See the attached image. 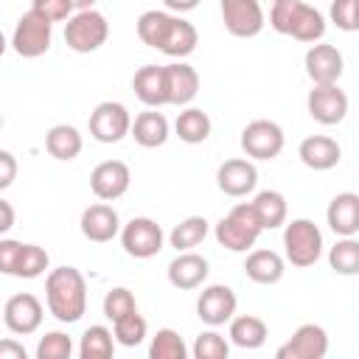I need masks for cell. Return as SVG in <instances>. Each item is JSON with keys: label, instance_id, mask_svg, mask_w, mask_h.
Masks as SVG:
<instances>
[{"label": "cell", "instance_id": "obj_1", "mask_svg": "<svg viewBox=\"0 0 359 359\" xmlns=\"http://www.w3.org/2000/svg\"><path fill=\"white\" fill-rule=\"evenodd\" d=\"M137 36L143 45H149L171 59L191 56L199 42V34L188 20H182L174 11H157V8L143 11L137 17Z\"/></svg>", "mask_w": 359, "mask_h": 359}, {"label": "cell", "instance_id": "obj_2", "mask_svg": "<svg viewBox=\"0 0 359 359\" xmlns=\"http://www.w3.org/2000/svg\"><path fill=\"white\" fill-rule=\"evenodd\" d=\"M45 303L59 323H79L87 311V283L76 266H56L45 278Z\"/></svg>", "mask_w": 359, "mask_h": 359}, {"label": "cell", "instance_id": "obj_3", "mask_svg": "<svg viewBox=\"0 0 359 359\" xmlns=\"http://www.w3.org/2000/svg\"><path fill=\"white\" fill-rule=\"evenodd\" d=\"M269 25L297 42H320L325 34V17L303 0H278L269 8Z\"/></svg>", "mask_w": 359, "mask_h": 359}, {"label": "cell", "instance_id": "obj_4", "mask_svg": "<svg viewBox=\"0 0 359 359\" xmlns=\"http://www.w3.org/2000/svg\"><path fill=\"white\" fill-rule=\"evenodd\" d=\"M213 233H216V241L224 250H230V252H247L258 241V236L264 233V227H261L252 205L250 202H238V205L230 208L227 216L219 219V224H216Z\"/></svg>", "mask_w": 359, "mask_h": 359}, {"label": "cell", "instance_id": "obj_5", "mask_svg": "<svg viewBox=\"0 0 359 359\" xmlns=\"http://www.w3.org/2000/svg\"><path fill=\"white\" fill-rule=\"evenodd\" d=\"M283 252L292 266H314L323 255V233L311 219H292L283 227Z\"/></svg>", "mask_w": 359, "mask_h": 359}, {"label": "cell", "instance_id": "obj_6", "mask_svg": "<svg viewBox=\"0 0 359 359\" xmlns=\"http://www.w3.org/2000/svg\"><path fill=\"white\" fill-rule=\"evenodd\" d=\"M107 36H109V22L95 8L76 11L65 22V42L76 53H93V50H98L107 42Z\"/></svg>", "mask_w": 359, "mask_h": 359}, {"label": "cell", "instance_id": "obj_7", "mask_svg": "<svg viewBox=\"0 0 359 359\" xmlns=\"http://www.w3.org/2000/svg\"><path fill=\"white\" fill-rule=\"evenodd\" d=\"M50 39H53V22L31 8L17 20L11 34V48L22 59H39L42 53H48Z\"/></svg>", "mask_w": 359, "mask_h": 359}, {"label": "cell", "instance_id": "obj_8", "mask_svg": "<svg viewBox=\"0 0 359 359\" xmlns=\"http://www.w3.org/2000/svg\"><path fill=\"white\" fill-rule=\"evenodd\" d=\"M163 241H165L163 227L149 216H135L121 227V247L132 258H140V261L154 258L163 250Z\"/></svg>", "mask_w": 359, "mask_h": 359}, {"label": "cell", "instance_id": "obj_9", "mask_svg": "<svg viewBox=\"0 0 359 359\" xmlns=\"http://www.w3.org/2000/svg\"><path fill=\"white\" fill-rule=\"evenodd\" d=\"M283 129L275 121L255 118L241 129V149L252 160H275L283 151Z\"/></svg>", "mask_w": 359, "mask_h": 359}, {"label": "cell", "instance_id": "obj_10", "mask_svg": "<svg viewBox=\"0 0 359 359\" xmlns=\"http://www.w3.org/2000/svg\"><path fill=\"white\" fill-rule=\"evenodd\" d=\"M219 11H222V22L224 28L238 36V39H250V36H258L266 17H264V8H261V0H222L219 3Z\"/></svg>", "mask_w": 359, "mask_h": 359}, {"label": "cell", "instance_id": "obj_11", "mask_svg": "<svg viewBox=\"0 0 359 359\" xmlns=\"http://www.w3.org/2000/svg\"><path fill=\"white\" fill-rule=\"evenodd\" d=\"M309 115L323 126H337L348 115V95L339 84H314L306 95Z\"/></svg>", "mask_w": 359, "mask_h": 359}, {"label": "cell", "instance_id": "obj_12", "mask_svg": "<svg viewBox=\"0 0 359 359\" xmlns=\"http://www.w3.org/2000/svg\"><path fill=\"white\" fill-rule=\"evenodd\" d=\"M132 115L121 101H101L90 112V135L98 143H118L129 135Z\"/></svg>", "mask_w": 359, "mask_h": 359}, {"label": "cell", "instance_id": "obj_13", "mask_svg": "<svg viewBox=\"0 0 359 359\" xmlns=\"http://www.w3.org/2000/svg\"><path fill=\"white\" fill-rule=\"evenodd\" d=\"M42 303L36 294L31 292H20V294H11L3 306V323L11 334H20V337H28L34 331H39L42 325Z\"/></svg>", "mask_w": 359, "mask_h": 359}, {"label": "cell", "instance_id": "obj_14", "mask_svg": "<svg viewBox=\"0 0 359 359\" xmlns=\"http://www.w3.org/2000/svg\"><path fill=\"white\" fill-rule=\"evenodd\" d=\"M328 353V334L317 323H303L278 351V359H323Z\"/></svg>", "mask_w": 359, "mask_h": 359}, {"label": "cell", "instance_id": "obj_15", "mask_svg": "<svg viewBox=\"0 0 359 359\" xmlns=\"http://www.w3.org/2000/svg\"><path fill=\"white\" fill-rule=\"evenodd\" d=\"M236 306H238V300H236V292L230 286L210 283L196 297V317L202 323H208L210 328H216V325L230 323V317L236 314Z\"/></svg>", "mask_w": 359, "mask_h": 359}, {"label": "cell", "instance_id": "obj_16", "mask_svg": "<svg viewBox=\"0 0 359 359\" xmlns=\"http://www.w3.org/2000/svg\"><path fill=\"white\" fill-rule=\"evenodd\" d=\"M132 171L123 160H104L90 174V188L101 202H115L129 191Z\"/></svg>", "mask_w": 359, "mask_h": 359}, {"label": "cell", "instance_id": "obj_17", "mask_svg": "<svg viewBox=\"0 0 359 359\" xmlns=\"http://www.w3.org/2000/svg\"><path fill=\"white\" fill-rule=\"evenodd\" d=\"M303 65H306V76L314 84H337L345 70L342 53L337 50V45H328V42H311Z\"/></svg>", "mask_w": 359, "mask_h": 359}, {"label": "cell", "instance_id": "obj_18", "mask_svg": "<svg viewBox=\"0 0 359 359\" xmlns=\"http://www.w3.org/2000/svg\"><path fill=\"white\" fill-rule=\"evenodd\" d=\"M216 185L227 196H247L258 185V171H255V165L250 160L233 157V160H224L216 168Z\"/></svg>", "mask_w": 359, "mask_h": 359}, {"label": "cell", "instance_id": "obj_19", "mask_svg": "<svg viewBox=\"0 0 359 359\" xmlns=\"http://www.w3.org/2000/svg\"><path fill=\"white\" fill-rule=\"evenodd\" d=\"M163 79H165V98L174 107L191 104L199 93V73L182 59L171 62V65H163Z\"/></svg>", "mask_w": 359, "mask_h": 359}, {"label": "cell", "instance_id": "obj_20", "mask_svg": "<svg viewBox=\"0 0 359 359\" xmlns=\"http://www.w3.org/2000/svg\"><path fill=\"white\" fill-rule=\"evenodd\" d=\"M79 224H81V236L87 241H95V244H107V241H112L121 233L118 210L112 205H107V202H98V205L84 208Z\"/></svg>", "mask_w": 359, "mask_h": 359}, {"label": "cell", "instance_id": "obj_21", "mask_svg": "<svg viewBox=\"0 0 359 359\" xmlns=\"http://www.w3.org/2000/svg\"><path fill=\"white\" fill-rule=\"evenodd\" d=\"M208 272H210L208 258L185 250V252H177V258L168 264V283L180 292H191L208 280Z\"/></svg>", "mask_w": 359, "mask_h": 359}, {"label": "cell", "instance_id": "obj_22", "mask_svg": "<svg viewBox=\"0 0 359 359\" xmlns=\"http://www.w3.org/2000/svg\"><path fill=\"white\" fill-rule=\"evenodd\" d=\"M297 157H300V163H303L306 168H311V171H328V168H334V165L342 160V149H339V143H337L334 137H328V135H309V137L300 140Z\"/></svg>", "mask_w": 359, "mask_h": 359}, {"label": "cell", "instance_id": "obj_23", "mask_svg": "<svg viewBox=\"0 0 359 359\" xmlns=\"http://www.w3.org/2000/svg\"><path fill=\"white\" fill-rule=\"evenodd\" d=\"M328 227L337 236H356L359 233V196L353 191H342L328 202L325 210Z\"/></svg>", "mask_w": 359, "mask_h": 359}, {"label": "cell", "instance_id": "obj_24", "mask_svg": "<svg viewBox=\"0 0 359 359\" xmlns=\"http://www.w3.org/2000/svg\"><path fill=\"white\" fill-rule=\"evenodd\" d=\"M132 90H135V95H137L146 107H151V109L165 107L168 98H165L163 65H143V67L132 76Z\"/></svg>", "mask_w": 359, "mask_h": 359}, {"label": "cell", "instance_id": "obj_25", "mask_svg": "<svg viewBox=\"0 0 359 359\" xmlns=\"http://www.w3.org/2000/svg\"><path fill=\"white\" fill-rule=\"evenodd\" d=\"M244 272L252 283H261V286H272L283 278L286 272V261L275 252V250H252L244 261Z\"/></svg>", "mask_w": 359, "mask_h": 359}, {"label": "cell", "instance_id": "obj_26", "mask_svg": "<svg viewBox=\"0 0 359 359\" xmlns=\"http://www.w3.org/2000/svg\"><path fill=\"white\" fill-rule=\"evenodd\" d=\"M129 135L135 137L137 146H143V149H157V146H163V143L168 140V121H165L163 112H157V109L149 107L146 112H140V115L132 121Z\"/></svg>", "mask_w": 359, "mask_h": 359}, {"label": "cell", "instance_id": "obj_27", "mask_svg": "<svg viewBox=\"0 0 359 359\" xmlns=\"http://www.w3.org/2000/svg\"><path fill=\"white\" fill-rule=\"evenodd\" d=\"M45 149H48L50 157H56V160H62V163H70V160H76V157L81 154L84 140H81V135H79L76 126H70V123H56V126H50L48 135H45Z\"/></svg>", "mask_w": 359, "mask_h": 359}, {"label": "cell", "instance_id": "obj_28", "mask_svg": "<svg viewBox=\"0 0 359 359\" xmlns=\"http://www.w3.org/2000/svg\"><path fill=\"white\" fill-rule=\"evenodd\" d=\"M230 342L233 345H238V348H244V351H255V348H261L264 342H266V337H269V328H266V323L261 320V317H255V314H233L230 317Z\"/></svg>", "mask_w": 359, "mask_h": 359}, {"label": "cell", "instance_id": "obj_29", "mask_svg": "<svg viewBox=\"0 0 359 359\" xmlns=\"http://www.w3.org/2000/svg\"><path fill=\"white\" fill-rule=\"evenodd\" d=\"M210 129H213L210 115H208L205 109H199V107H185V109L177 115V121H174L177 137H180L182 143H191V146L205 143V140L210 137Z\"/></svg>", "mask_w": 359, "mask_h": 359}, {"label": "cell", "instance_id": "obj_30", "mask_svg": "<svg viewBox=\"0 0 359 359\" xmlns=\"http://www.w3.org/2000/svg\"><path fill=\"white\" fill-rule=\"evenodd\" d=\"M250 205H252V210H255V216H258L264 230H275V227L286 224L289 208H286V199H283L280 191H261V194H255V199Z\"/></svg>", "mask_w": 359, "mask_h": 359}, {"label": "cell", "instance_id": "obj_31", "mask_svg": "<svg viewBox=\"0 0 359 359\" xmlns=\"http://www.w3.org/2000/svg\"><path fill=\"white\" fill-rule=\"evenodd\" d=\"M208 236V219L205 216H188L182 219L171 233H168V244L177 250V252H185V250H194L205 241Z\"/></svg>", "mask_w": 359, "mask_h": 359}, {"label": "cell", "instance_id": "obj_32", "mask_svg": "<svg viewBox=\"0 0 359 359\" xmlns=\"http://www.w3.org/2000/svg\"><path fill=\"white\" fill-rule=\"evenodd\" d=\"M112 351H115V339L107 325H90L81 334V342H79L81 359H109Z\"/></svg>", "mask_w": 359, "mask_h": 359}, {"label": "cell", "instance_id": "obj_33", "mask_svg": "<svg viewBox=\"0 0 359 359\" xmlns=\"http://www.w3.org/2000/svg\"><path fill=\"white\" fill-rule=\"evenodd\" d=\"M328 264L339 275H356L359 272V241L353 236H339V241L328 250Z\"/></svg>", "mask_w": 359, "mask_h": 359}, {"label": "cell", "instance_id": "obj_34", "mask_svg": "<svg viewBox=\"0 0 359 359\" xmlns=\"http://www.w3.org/2000/svg\"><path fill=\"white\" fill-rule=\"evenodd\" d=\"M146 331H149V325H146V320H143L137 311H129V314H123V317H118V320L112 323V337H115V342L123 345V348L140 345V342L146 339Z\"/></svg>", "mask_w": 359, "mask_h": 359}, {"label": "cell", "instance_id": "obj_35", "mask_svg": "<svg viewBox=\"0 0 359 359\" xmlns=\"http://www.w3.org/2000/svg\"><path fill=\"white\" fill-rule=\"evenodd\" d=\"M149 356L151 359H185L188 356V348H185V339L174 328H160L151 337Z\"/></svg>", "mask_w": 359, "mask_h": 359}, {"label": "cell", "instance_id": "obj_36", "mask_svg": "<svg viewBox=\"0 0 359 359\" xmlns=\"http://www.w3.org/2000/svg\"><path fill=\"white\" fill-rule=\"evenodd\" d=\"M48 252L39 247V244H22V255H20V264H17V275L14 278H39L45 269H48Z\"/></svg>", "mask_w": 359, "mask_h": 359}, {"label": "cell", "instance_id": "obj_37", "mask_svg": "<svg viewBox=\"0 0 359 359\" xmlns=\"http://www.w3.org/2000/svg\"><path fill=\"white\" fill-rule=\"evenodd\" d=\"M73 339L65 331H48L36 345V359H70Z\"/></svg>", "mask_w": 359, "mask_h": 359}, {"label": "cell", "instance_id": "obj_38", "mask_svg": "<svg viewBox=\"0 0 359 359\" xmlns=\"http://www.w3.org/2000/svg\"><path fill=\"white\" fill-rule=\"evenodd\" d=\"M191 353H194L196 359H227L230 345H227V339H224L219 331H202V334L196 337Z\"/></svg>", "mask_w": 359, "mask_h": 359}, {"label": "cell", "instance_id": "obj_39", "mask_svg": "<svg viewBox=\"0 0 359 359\" xmlns=\"http://www.w3.org/2000/svg\"><path fill=\"white\" fill-rule=\"evenodd\" d=\"M129 311H137V303H135V294L126 289V286H115L104 294V317L107 320H118Z\"/></svg>", "mask_w": 359, "mask_h": 359}, {"label": "cell", "instance_id": "obj_40", "mask_svg": "<svg viewBox=\"0 0 359 359\" xmlns=\"http://www.w3.org/2000/svg\"><path fill=\"white\" fill-rule=\"evenodd\" d=\"M331 22L339 31H356L359 28V0H334L331 3Z\"/></svg>", "mask_w": 359, "mask_h": 359}, {"label": "cell", "instance_id": "obj_41", "mask_svg": "<svg viewBox=\"0 0 359 359\" xmlns=\"http://www.w3.org/2000/svg\"><path fill=\"white\" fill-rule=\"evenodd\" d=\"M31 8L36 14H42L50 22H62L73 14V3L70 0H31Z\"/></svg>", "mask_w": 359, "mask_h": 359}, {"label": "cell", "instance_id": "obj_42", "mask_svg": "<svg viewBox=\"0 0 359 359\" xmlns=\"http://www.w3.org/2000/svg\"><path fill=\"white\" fill-rule=\"evenodd\" d=\"M20 255H22V241L0 238V272L3 275H17Z\"/></svg>", "mask_w": 359, "mask_h": 359}, {"label": "cell", "instance_id": "obj_43", "mask_svg": "<svg viewBox=\"0 0 359 359\" xmlns=\"http://www.w3.org/2000/svg\"><path fill=\"white\" fill-rule=\"evenodd\" d=\"M17 180V157L6 149H0V191H6Z\"/></svg>", "mask_w": 359, "mask_h": 359}, {"label": "cell", "instance_id": "obj_44", "mask_svg": "<svg viewBox=\"0 0 359 359\" xmlns=\"http://www.w3.org/2000/svg\"><path fill=\"white\" fill-rule=\"evenodd\" d=\"M0 359H28V351L17 339H0Z\"/></svg>", "mask_w": 359, "mask_h": 359}, {"label": "cell", "instance_id": "obj_45", "mask_svg": "<svg viewBox=\"0 0 359 359\" xmlns=\"http://www.w3.org/2000/svg\"><path fill=\"white\" fill-rule=\"evenodd\" d=\"M14 222H17V213H14L11 202L0 199V236H3V233H8V230L14 227Z\"/></svg>", "mask_w": 359, "mask_h": 359}, {"label": "cell", "instance_id": "obj_46", "mask_svg": "<svg viewBox=\"0 0 359 359\" xmlns=\"http://www.w3.org/2000/svg\"><path fill=\"white\" fill-rule=\"evenodd\" d=\"M163 3H165V8L174 11V14H185V11H191V8L199 6V0H163Z\"/></svg>", "mask_w": 359, "mask_h": 359}, {"label": "cell", "instance_id": "obj_47", "mask_svg": "<svg viewBox=\"0 0 359 359\" xmlns=\"http://www.w3.org/2000/svg\"><path fill=\"white\" fill-rule=\"evenodd\" d=\"M70 3H73L76 11H84V8H93L95 6V0H70Z\"/></svg>", "mask_w": 359, "mask_h": 359}, {"label": "cell", "instance_id": "obj_48", "mask_svg": "<svg viewBox=\"0 0 359 359\" xmlns=\"http://www.w3.org/2000/svg\"><path fill=\"white\" fill-rule=\"evenodd\" d=\"M6 48H8V45H6V36H3V31H0V56L6 53Z\"/></svg>", "mask_w": 359, "mask_h": 359}, {"label": "cell", "instance_id": "obj_49", "mask_svg": "<svg viewBox=\"0 0 359 359\" xmlns=\"http://www.w3.org/2000/svg\"><path fill=\"white\" fill-rule=\"evenodd\" d=\"M0 129H3V118H0Z\"/></svg>", "mask_w": 359, "mask_h": 359}, {"label": "cell", "instance_id": "obj_50", "mask_svg": "<svg viewBox=\"0 0 359 359\" xmlns=\"http://www.w3.org/2000/svg\"><path fill=\"white\" fill-rule=\"evenodd\" d=\"M269 3H278V0H269Z\"/></svg>", "mask_w": 359, "mask_h": 359}]
</instances>
